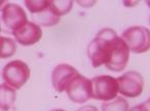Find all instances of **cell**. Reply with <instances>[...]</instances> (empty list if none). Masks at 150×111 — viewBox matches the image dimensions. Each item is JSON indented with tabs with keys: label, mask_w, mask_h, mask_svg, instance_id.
<instances>
[{
	"label": "cell",
	"mask_w": 150,
	"mask_h": 111,
	"mask_svg": "<svg viewBox=\"0 0 150 111\" xmlns=\"http://www.w3.org/2000/svg\"><path fill=\"white\" fill-rule=\"evenodd\" d=\"M87 56L92 67L105 65L112 72H121L127 66L129 50L124 40L113 29L104 28L89 42Z\"/></svg>",
	"instance_id": "1"
},
{
	"label": "cell",
	"mask_w": 150,
	"mask_h": 111,
	"mask_svg": "<svg viewBox=\"0 0 150 111\" xmlns=\"http://www.w3.org/2000/svg\"><path fill=\"white\" fill-rule=\"evenodd\" d=\"M134 54H144L150 50V30L144 26H132L120 36Z\"/></svg>",
	"instance_id": "2"
},
{
	"label": "cell",
	"mask_w": 150,
	"mask_h": 111,
	"mask_svg": "<svg viewBox=\"0 0 150 111\" xmlns=\"http://www.w3.org/2000/svg\"><path fill=\"white\" fill-rule=\"evenodd\" d=\"M1 75L4 83L15 89H20L28 81L30 77V69L25 62L13 60L3 67Z\"/></svg>",
	"instance_id": "3"
},
{
	"label": "cell",
	"mask_w": 150,
	"mask_h": 111,
	"mask_svg": "<svg viewBox=\"0 0 150 111\" xmlns=\"http://www.w3.org/2000/svg\"><path fill=\"white\" fill-rule=\"evenodd\" d=\"M92 99L103 102L114 100L119 93L117 78L111 75H98L91 79Z\"/></svg>",
	"instance_id": "4"
},
{
	"label": "cell",
	"mask_w": 150,
	"mask_h": 111,
	"mask_svg": "<svg viewBox=\"0 0 150 111\" xmlns=\"http://www.w3.org/2000/svg\"><path fill=\"white\" fill-rule=\"evenodd\" d=\"M65 93L71 102L77 104H83L87 102L88 100L92 99L91 79H88L79 73L67 84Z\"/></svg>",
	"instance_id": "5"
},
{
	"label": "cell",
	"mask_w": 150,
	"mask_h": 111,
	"mask_svg": "<svg viewBox=\"0 0 150 111\" xmlns=\"http://www.w3.org/2000/svg\"><path fill=\"white\" fill-rule=\"evenodd\" d=\"M119 93L126 98H137L143 93L144 78L137 71H127L117 78Z\"/></svg>",
	"instance_id": "6"
},
{
	"label": "cell",
	"mask_w": 150,
	"mask_h": 111,
	"mask_svg": "<svg viewBox=\"0 0 150 111\" xmlns=\"http://www.w3.org/2000/svg\"><path fill=\"white\" fill-rule=\"evenodd\" d=\"M1 20L11 33L20 30L29 22L24 8L16 3H6L4 5L1 10Z\"/></svg>",
	"instance_id": "7"
},
{
	"label": "cell",
	"mask_w": 150,
	"mask_h": 111,
	"mask_svg": "<svg viewBox=\"0 0 150 111\" xmlns=\"http://www.w3.org/2000/svg\"><path fill=\"white\" fill-rule=\"evenodd\" d=\"M79 74L75 67L69 64H59L53 69L51 74V80L53 87L59 93L65 91V89L71 79Z\"/></svg>",
	"instance_id": "8"
},
{
	"label": "cell",
	"mask_w": 150,
	"mask_h": 111,
	"mask_svg": "<svg viewBox=\"0 0 150 111\" xmlns=\"http://www.w3.org/2000/svg\"><path fill=\"white\" fill-rule=\"evenodd\" d=\"M15 37L16 42L23 46H31L38 43L42 37V27L33 22H28L20 30L11 33Z\"/></svg>",
	"instance_id": "9"
},
{
	"label": "cell",
	"mask_w": 150,
	"mask_h": 111,
	"mask_svg": "<svg viewBox=\"0 0 150 111\" xmlns=\"http://www.w3.org/2000/svg\"><path fill=\"white\" fill-rule=\"evenodd\" d=\"M17 99L16 89L6 83L0 84V110L9 111L13 108Z\"/></svg>",
	"instance_id": "10"
},
{
	"label": "cell",
	"mask_w": 150,
	"mask_h": 111,
	"mask_svg": "<svg viewBox=\"0 0 150 111\" xmlns=\"http://www.w3.org/2000/svg\"><path fill=\"white\" fill-rule=\"evenodd\" d=\"M33 17V23H35L40 27H52L58 24L60 21V17H57L51 7H49L48 9L42 11L40 13L32 15Z\"/></svg>",
	"instance_id": "11"
},
{
	"label": "cell",
	"mask_w": 150,
	"mask_h": 111,
	"mask_svg": "<svg viewBox=\"0 0 150 111\" xmlns=\"http://www.w3.org/2000/svg\"><path fill=\"white\" fill-rule=\"evenodd\" d=\"M17 50V42L9 37H0V59L13 57Z\"/></svg>",
	"instance_id": "12"
},
{
	"label": "cell",
	"mask_w": 150,
	"mask_h": 111,
	"mask_svg": "<svg viewBox=\"0 0 150 111\" xmlns=\"http://www.w3.org/2000/svg\"><path fill=\"white\" fill-rule=\"evenodd\" d=\"M102 111H129V104L123 97H116L114 100L105 102Z\"/></svg>",
	"instance_id": "13"
},
{
	"label": "cell",
	"mask_w": 150,
	"mask_h": 111,
	"mask_svg": "<svg viewBox=\"0 0 150 111\" xmlns=\"http://www.w3.org/2000/svg\"><path fill=\"white\" fill-rule=\"evenodd\" d=\"M74 5V1L71 0H52L51 4H50V7L53 10V13H55L57 17H61V15H64L66 13H69L71 11V7Z\"/></svg>",
	"instance_id": "14"
},
{
	"label": "cell",
	"mask_w": 150,
	"mask_h": 111,
	"mask_svg": "<svg viewBox=\"0 0 150 111\" xmlns=\"http://www.w3.org/2000/svg\"><path fill=\"white\" fill-rule=\"evenodd\" d=\"M24 3L31 15H34L48 9L51 4V1L50 0H26Z\"/></svg>",
	"instance_id": "15"
},
{
	"label": "cell",
	"mask_w": 150,
	"mask_h": 111,
	"mask_svg": "<svg viewBox=\"0 0 150 111\" xmlns=\"http://www.w3.org/2000/svg\"><path fill=\"white\" fill-rule=\"evenodd\" d=\"M129 111H150V98L148 100L144 101L142 104L134 106Z\"/></svg>",
	"instance_id": "16"
},
{
	"label": "cell",
	"mask_w": 150,
	"mask_h": 111,
	"mask_svg": "<svg viewBox=\"0 0 150 111\" xmlns=\"http://www.w3.org/2000/svg\"><path fill=\"white\" fill-rule=\"evenodd\" d=\"M78 111H98V109L92 105H86L84 107H81Z\"/></svg>",
	"instance_id": "17"
},
{
	"label": "cell",
	"mask_w": 150,
	"mask_h": 111,
	"mask_svg": "<svg viewBox=\"0 0 150 111\" xmlns=\"http://www.w3.org/2000/svg\"><path fill=\"white\" fill-rule=\"evenodd\" d=\"M6 1H4V0H0V9L2 10V8L4 7V5L6 4Z\"/></svg>",
	"instance_id": "18"
},
{
	"label": "cell",
	"mask_w": 150,
	"mask_h": 111,
	"mask_svg": "<svg viewBox=\"0 0 150 111\" xmlns=\"http://www.w3.org/2000/svg\"><path fill=\"white\" fill-rule=\"evenodd\" d=\"M51 111H65V110H63V109H53Z\"/></svg>",
	"instance_id": "19"
},
{
	"label": "cell",
	"mask_w": 150,
	"mask_h": 111,
	"mask_svg": "<svg viewBox=\"0 0 150 111\" xmlns=\"http://www.w3.org/2000/svg\"><path fill=\"white\" fill-rule=\"evenodd\" d=\"M146 3H147V5L149 6V8H150V1H149V0H148V1H146Z\"/></svg>",
	"instance_id": "20"
},
{
	"label": "cell",
	"mask_w": 150,
	"mask_h": 111,
	"mask_svg": "<svg viewBox=\"0 0 150 111\" xmlns=\"http://www.w3.org/2000/svg\"><path fill=\"white\" fill-rule=\"evenodd\" d=\"M0 33H1V25H0Z\"/></svg>",
	"instance_id": "21"
}]
</instances>
